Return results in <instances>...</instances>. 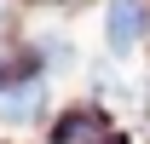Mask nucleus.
Returning <instances> with one entry per match:
<instances>
[{"instance_id":"obj_1","label":"nucleus","mask_w":150,"mask_h":144,"mask_svg":"<svg viewBox=\"0 0 150 144\" xmlns=\"http://www.w3.org/2000/svg\"><path fill=\"white\" fill-rule=\"evenodd\" d=\"M104 40H110V52H115V58H127L133 46L144 40V6H139V0H110Z\"/></svg>"},{"instance_id":"obj_2","label":"nucleus","mask_w":150,"mask_h":144,"mask_svg":"<svg viewBox=\"0 0 150 144\" xmlns=\"http://www.w3.org/2000/svg\"><path fill=\"white\" fill-rule=\"evenodd\" d=\"M52 144H127V138H121V133H115L98 109H69V115L58 121Z\"/></svg>"},{"instance_id":"obj_3","label":"nucleus","mask_w":150,"mask_h":144,"mask_svg":"<svg viewBox=\"0 0 150 144\" xmlns=\"http://www.w3.org/2000/svg\"><path fill=\"white\" fill-rule=\"evenodd\" d=\"M40 98H46L40 81H23L18 92H6V98H0V115H6V121H23V115H35V109H40Z\"/></svg>"}]
</instances>
